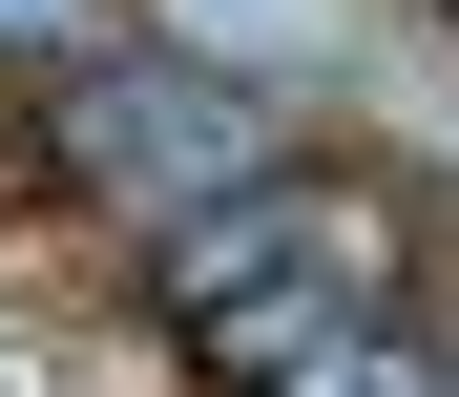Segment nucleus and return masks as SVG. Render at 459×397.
Listing matches in <instances>:
<instances>
[{
  "instance_id": "obj_2",
  "label": "nucleus",
  "mask_w": 459,
  "mask_h": 397,
  "mask_svg": "<svg viewBox=\"0 0 459 397\" xmlns=\"http://www.w3.org/2000/svg\"><path fill=\"white\" fill-rule=\"evenodd\" d=\"M126 0H0V63H105Z\"/></svg>"
},
{
  "instance_id": "obj_3",
  "label": "nucleus",
  "mask_w": 459,
  "mask_h": 397,
  "mask_svg": "<svg viewBox=\"0 0 459 397\" xmlns=\"http://www.w3.org/2000/svg\"><path fill=\"white\" fill-rule=\"evenodd\" d=\"M418 376H438V397H459V335H438V356H418Z\"/></svg>"
},
{
  "instance_id": "obj_1",
  "label": "nucleus",
  "mask_w": 459,
  "mask_h": 397,
  "mask_svg": "<svg viewBox=\"0 0 459 397\" xmlns=\"http://www.w3.org/2000/svg\"><path fill=\"white\" fill-rule=\"evenodd\" d=\"M63 146H84V189H126V209H209V189L272 168V105L230 84V63H146V42H105L84 84H63Z\"/></svg>"
}]
</instances>
